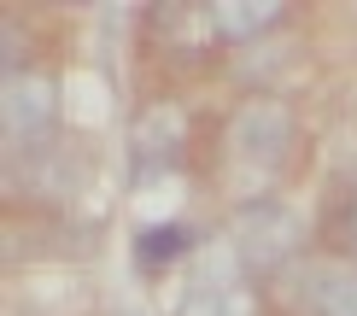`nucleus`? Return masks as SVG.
I'll return each instance as SVG.
<instances>
[{"instance_id": "f257e3e1", "label": "nucleus", "mask_w": 357, "mask_h": 316, "mask_svg": "<svg viewBox=\"0 0 357 316\" xmlns=\"http://www.w3.org/2000/svg\"><path fill=\"white\" fill-rule=\"evenodd\" d=\"M229 246H234V258H241V269L275 276V269H287L305 252V223H299V211H287L281 200H252V205L234 211Z\"/></svg>"}, {"instance_id": "f03ea898", "label": "nucleus", "mask_w": 357, "mask_h": 316, "mask_svg": "<svg viewBox=\"0 0 357 316\" xmlns=\"http://www.w3.org/2000/svg\"><path fill=\"white\" fill-rule=\"evenodd\" d=\"M0 129L12 146H47L59 135V77L41 65H12L0 77Z\"/></svg>"}, {"instance_id": "7ed1b4c3", "label": "nucleus", "mask_w": 357, "mask_h": 316, "mask_svg": "<svg viewBox=\"0 0 357 316\" xmlns=\"http://www.w3.org/2000/svg\"><path fill=\"white\" fill-rule=\"evenodd\" d=\"M229 141H234V153H241L246 164H258V170H275L281 158L299 146V123H293V112L281 100H246L241 112H234V123H229Z\"/></svg>"}, {"instance_id": "20e7f679", "label": "nucleus", "mask_w": 357, "mask_h": 316, "mask_svg": "<svg viewBox=\"0 0 357 316\" xmlns=\"http://www.w3.org/2000/svg\"><path fill=\"white\" fill-rule=\"evenodd\" d=\"M176 316H258V293L246 276H199L182 287Z\"/></svg>"}, {"instance_id": "39448f33", "label": "nucleus", "mask_w": 357, "mask_h": 316, "mask_svg": "<svg viewBox=\"0 0 357 316\" xmlns=\"http://www.w3.org/2000/svg\"><path fill=\"white\" fill-rule=\"evenodd\" d=\"M205 24L217 29V41H258L264 29L281 24V6L275 0H217V6H205Z\"/></svg>"}, {"instance_id": "423d86ee", "label": "nucleus", "mask_w": 357, "mask_h": 316, "mask_svg": "<svg viewBox=\"0 0 357 316\" xmlns=\"http://www.w3.org/2000/svg\"><path fill=\"white\" fill-rule=\"evenodd\" d=\"M182 129H188V117L176 112V105H153V112H141V123H135V158L141 164H165L176 146H182Z\"/></svg>"}, {"instance_id": "0eeeda50", "label": "nucleus", "mask_w": 357, "mask_h": 316, "mask_svg": "<svg viewBox=\"0 0 357 316\" xmlns=\"http://www.w3.org/2000/svg\"><path fill=\"white\" fill-rule=\"evenodd\" d=\"M305 310L310 316H357V269H317V276H305Z\"/></svg>"}, {"instance_id": "6e6552de", "label": "nucleus", "mask_w": 357, "mask_h": 316, "mask_svg": "<svg viewBox=\"0 0 357 316\" xmlns=\"http://www.w3.org/2000/svg\"><path fill=\"white\" fill-rule=\"evenodd\" d=\"M193 246V229H182V223H158V229H141L135 234V258L141 264H170L176 252Z\"/></svg>"}, {"instance_id": "1a4fd4ad", "label": "nucleus", "mask_w": 357, "mask_h": 316, "mask_svg": "<svg viewBox=\"0 0 357 316\" xmlns=\"http://www.w3.org/2000/svg\"><path fill=\"white\" fill-rule=\"evenodd\" d=\"M351 234H357V200H351Z\"/></svg>"}]
</instances>
